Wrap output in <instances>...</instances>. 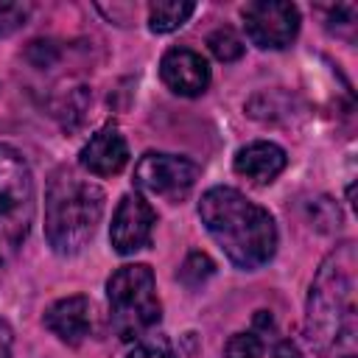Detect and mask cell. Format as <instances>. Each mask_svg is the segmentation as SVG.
<instances>
[{
  "mask_svg": "<svg viewBox=\"0 0 358 358\" xmlns=\"http://www.w3.org/2000/svg\"><path fill=\"white\" fill-rule=\"evenodd\" d=\"M126 358H176V355L165 338H148V341H140Z\"/></svg>",
  "mask_w": 358,
  "mask_h": 358,
  "instance_id": "ac0fdd59",
  "label": "cell"
},
{
  "mask_svg": "<svg viewBox=\"0 0 358 358\" xmlns=\"http://www.w3.org/2000/svg\"><path fill=\"white\" fill-rule=\"evenodd\" d=\"M11 344H14V333L8 322L0 319V358H11Z\"/></svg>",
  "mask_w": 358,
  "mask_h": 358,
  "instance_id": "ffe728a7",
  "label": "cell"
},
{
  "mask_svg": "<svg viewBox=\"0 0 358 358\" xmlns=\"http://www.w3.org/2000/svg\"><path fill=\"white\" fill-rule=\"evenodd\" d=\"M103 199V190L73 168L53 171L45 193V238L56 255H76L92 241Z\"/></svg>",
  "mask_w": 358,
  "mask_h": 358,
  "instance_id": "3957f363",
  "label": "cell"
},
{
  "mask_svg": "<svg viewBox=\"0 0 358 358\" xmlns=\"http://www.w3.org/2000/svg\"><path fill=\"white\" fill-rule=\"evenodd\" d=\"M106 302H109L112 330L123 341L140 338L162 319L154 271L145 263L120 266L106 282Z\"/></svg>",
  "mask_w": 358,
  "mask_h": 358,
  "instance_id": "5b68a950",
  "label": "cell"
},
{
  "mask_svg": "<svg viewBox=\"0 0 358 358\" xmlns=\"http://www.w3.org/2000/svg\"><path fill=\"white\" fill-rule=\"evenodd\" d=\"M193 11H196V3L190 0H157L148 6V28L154 34H171L182 28Z\"/></svg>",
  "mask_w": 358,
  "mask_h": 358,
  "instance_id": "4fadbf2b",
  "label": "cell"
},
{
  "mask_svg": "<svg viewBox=\"0 0 358 358\" xmlns=\"http://www.w3.org/2000/svg\"><path fill=\"white\" fill-rule=\"evenodd\" d=\"M36 213L34 173L28 159L0 143V266L14 260L22 249Z\"/></svg>",
  "mask_w": 358,
  "mask_h": 358,
  "instance_id": "277c9868",
  "label": "cell"
},
{
  "mask_svg": "<svg viewBox=\"0 0 358 358\" xmlns=\"http://www.w3.org/2000/svg\"><path fill=\"white\" fill-rule=\"evenodd\" d=\"M274 358H302V355H299V347L291 338H285L274 347Z\"/></svg>",
  "mask_w": 358,
  "mask_h": 358,
  "instance_id": "44dd1931",
  "label": "cell"
},
{
  "mask_svg": "<svg viewBox=\"0 0 358 358\" xmlns=\"http://www.w3.org/2000/svg\"><path fill=\"white\" fill-rule=\"evenodd\" d=\"M159 76L171 92L196 98L210 84V64L190 48H171L159 62Z\"/></svg>",
  "mask_w": 358,
  "mask_h": 358,
  "instance_id": "9c48e42d",
  "label": "cell"
},
{
  "mask_svg": "<svg viewBox=\"0 0 358 358\" xmlns=\"http://www.w3.org/2000/svg\"><path fill=\"white\" fill-rule=\"evenodd\" d=\"M78 165L92 176H115L129 165V145L117 126H103L95 131L78 154Z\"/></svg>",
  "mask_w": 358,
  "mask_h": 358,
  "instance_id": "30bf717a",
  "label": "cell"
},
{
  "mask_svg": "<svg viewBox=\"0 0 358 358\" xmlns=\"http://www.w3.org/2000/svg\"><path fill=\"white\" fill-rule=\"evenodd\" d=\"M285 162H288V157H285V151L277 143L255 140V143L243 145L235 154L232 168H235L238 176H243V179H249L255 185H268V182H274L282 173Z\"/></svg>",
  "mask_w": 358,
  "mask_h": 358,
  "instance_id": "8fae6325",
  "label": "cell"
},
{
  "mask_svg": "<svg viewBox=\"0 0 358 358\" xmlns=\"http://www.w3.org/2000/svg\"><path fill=\"white\" fill-rule=\"evenodd\" d=\"M199 218L227 260L243 271L266 266L277 252V224L271 213L235 187H210L199 201Z\"/></svg>",
  "mask_w": 358,
  "mask_h": 358,
  "instance_id": "7a4b0ae2",
  "label": "cell"
},
{
  "mask_svg": "<svg viewBox=\"0 0 358 358\" xmlns=\"http://www.w3.org/2000/svg\"><path fill=\"white\" fill-rule=\"evenodd\" d=\"M157 224L154 207L140 196V193H126L112 215L109 227V241L117 255H134L151 243Z\"/></svg>",
  "mask_w": 358,
  "mask_h": 358,
  "instance_id": "ba28073f",
  "label": "cell"
},
{
  "mask_svg": "<svg viewBox=\"0 0 358 358\" xmlns=\"http://www.w3.org/2000/svg\"><path fill=\"white\" fill-rule=\"evenodd\" d=\"M255 327H268V330H271V327H274L271 313H268V310H257V313H255Z\"/></svg>",
  "mask_w": 358,
  "mask_h": 358,
  "instance_id": "7402d4cb",
  "label": "cell"
},
{
  "mask_svg": "<svg viewBox=\"0 0 358 358\" xmlns=\"http://www.w3.org/2000/svg\"><path fill=\"white\" fill-rule=\"evenodd\" d=\"M196 179H199V165L179 154L148 151L134 165V185L145 193L165 196L171 201L185 199L196 185Z\"/></svg>",
  "mask_w": 358,
  "mask_h": 358,
  "instance_id": "52a82bcc",
  "label": "cell"
},
{
  "mask_svg": "<svg viewBox=\"0 0 358 358\" xmlns=\"http://www.w3.org/2000/svg\"><path fill=\"white\" fill-rule=\"evenodd\" d=\"M213 271H215V263L204 255V252H190L187 257H185V263H182V268H179V280L187 285V288H199L201 282H207L210 277H213Z\"/></svg>",
  "mask_w": 358,
  "mask_h": 358,
  "instance_id": "9a60e30c",
  "label": "cell"
},
{
  "mask_svg": "<svg viewBox=\"0 0 358 358\" xmlns=\"http://www.w3.org/2000/svg\"><path fill=\"white\" fill-rule=\"evenodd\" d=\"M358 255L355 243L344 241L319 266L305 310V333L324 358H358Z\"/></svg>",
  "mask_w": 358,
  "mask_h": 358,
  "instance_id": "6da1fadb",
  "label": "cell"
},
{
  "mask_svg": "<svg viewBox=\"0 0 358 358\" xmlns=\"http://www.w3.org/2000/svg\"><path fill=\"white\" fill-rule=\"evenodd\" d=\"M263 341L257 333H232L224 344V358H260Z\"/></svg>",
  "mask_w": 358,
  "mask_h": 358,
  "instance_id": "2e32d148",
  "label": "cell"
},
{
  "mask_svg": "<svg viewBox=\"0 0 358 358\" xmlns=\"http://www.w3.org/2000/svg\"><path fill=\"white\" fill-rule=\"evenodd\" d=\"M243 28L252 45L263 50H282L299 34V8L285 0H255L241 8Z\"/></svg>",
  "mask_w": 358,
  "mask_h": 358,
  "instance_id": "8992f818",
  "label": "cell"
},
{
  "mask_svg": "<svg viewBox=\"0 0 358 358\" xmlns=\"http://www.w3.org/2000/svg\"><path fill=\"white\" fill-rule=\"evenodd\" d=\"M28 59H31L36 67H50V64L56 62V48H53V42H42V39L31 42Z\"/></svg>",
  "mask_w": 358,
  "mask_h": 358,
  "instance_id": "d6986e66",
  "label": "cell"
},
{
  "mask_svg": "<svg viewBox=\"0 0 358 358\" xmlns=\"http://www.w3.org/2000/svg\"><path fill=\"white\" fill-rule=\"evenodd\" d=\"M42 322L64 344H81L90 336V299L81 294L64 296L45 310Z\"/></svg>",
  "mask_w": 358,
  "mask_h": 358,
  "instance_id": "7c38bea8",
  "label": "cell"
},
{
  "mask_svg": "<svg viewBox=\"0 0 358 358\" xmlns=\"http://www.w3.org/2000/svg\"><path fill=\"white\" fill-rule=\"evenodd\" d=\"M207 48L218 62H238L243 56V42L232 28H218L207 36Z\"/></svg>",
  "mask_w": 358,
  "mask_h": 358,
  "instance_id": "5bb4252c",
  "label": "cell"
},
{
  "mask_svg": "<svg viewBox=\"0 0 358 358\" xmlns=\"http://www.w3.org/2000/svg\"><path fill=\"white\" fill-rule=\"evenodd\" d=\"M31 17V3H0V36H11Z\"/></svg>",
  "mask_w": 358,
  "mask_h": 358,
  "instance_id": "e0dca14e",
  "label": "cell"
}]
</instances>
